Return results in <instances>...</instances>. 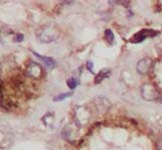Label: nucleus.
<instances>
[{
  "instance_id": "obj_4",
  "label": "nucleus",
  "mask_w": 162,
  "mask_h": 150,
  "mask_svg": "<svg viewBox=\"0 0 162 150\" xmlns=\"http://www.w3.org/2000/svg\"><path fill=\"white\" fill-rule=\"evenodd\" d=\"M35 53V52H33ZM35 55H37L36 53H35ZM38 57H40L41 59H44V62L46 64V66H49V67H53L54 66V64H55V62H54V60L53 59V58H49V57H45V56H39V55H37Z\"/></svg>"
},
{
  "instance_id": "obj_1",
  "label": "nucleus",
  "mask_w": 162,
  "mask_h": 150,
  "mask_svg": "<svg viewBox=\"0 0 162 150\" xmlns=\"http://www.w3.org/2000/svg\"><path fill=\"white\" fill-rule=\"evenodd\" d=\"M158 33H159L158 31H155V30L153 29H143L141 31L136 33L129 41L132 42V43H140V42H142L144 39H146L147 37H153L157 35Z\"/></svg>"
},
{
  "instance_id": "obj_2",
  "label": "nucleus",
  "mask_w": 162,
  "mask_h": 150,
  "mask_svg": "<svg viewBox=\"0 0 162 150\" xmlns=\"http://www.w3.org/2000/svg\"><path fill=\"white\" fill-rule=\"evenodd\" d=\"M33 71V74L31 75L32 77H39V75L41 74V68L40 66L36 63H31L30 65L28 66V71Z\"/></svg>"
},
{
  "instance_id": "obj_5",
  "label": "nucleus",
  "mask_w": 162,
  "mask_h": 150,
  "mask_svg": "<svg viewBox=\"0 0 162 150\" xmlns=\"http://www.w3.org/2000/svg\"><path fill=\"white\" fill-rule=\"evenodd\" d=\"M105 35H106V40H107L110 44H113L114 42V34L111 29H107L105 31Z\"/></svg>"
},
{
  "instance_id": "obj_8",
  "label": "nucleus",
  "mask_w": 162,
  "mask_h": 150,
  "mask_svg": "<svg viewBox=\"0 0 162 150\" xmlns=\"http://www.w3.org/2000/svg\"><path fill=\"white\" fill-rule=\"evenodd\" d=\"M23 40V35L22 34H17V35H16V37H15V41H22Z\"/></svg>"
},
{
  "instance_id": "obj_9",
  "label": "nucleus",
  "mask_w": 162,
  "mask_h": 150,
  "mask_svg": "<svg viewBox=\"0 0 162 150\" xmlns=\"http://www.w3.org/2000/svg\"><path fill=\"white\" fill-rule=\"evenodd\" d=\"M87 67H88V69H89V70H91V71H92V68H93V62H91V61L87 62Z\"/></svg>"
},
{
  "instance_id": "obj_7",
  "label": "nucleus",
  "mask_w": 162,
  "mask_h": 150,
  "mask_svg": "<svg viewBox=\"0 0 162 150\" xmlns=\"http://www.w3.org/2000/svg\"><path fill=\"white\" fill-rule=\"evenodd\" d=\"M67 84L71 89H75L76 87V81L75 80V78H71L67 81Z\"/></svg>"
},
{
  "instance_id": "obj_6",
  "label": "nucleus",
  "mask_w": 162,
  "mask_h": 150,
  "mask_svg": "<svg viewBox=\"0 0 162 150\" xmlns=\"http://www.w3.org/2000/svg\"><path fill=\"white\" fill-rule=\"evenodd\" d=\"M72 96V92H69V93H63V94H61V95H58L54 97V101H62L65 98L67 97H70Z\"/></svg>"
},
{
  "instance_id": "obj_3",
  "label": "nucleus",
  "mask_w": 162,
  "mask_h": 150,
  "mask_svg": "<svg viewBox=\"0 0 162 150\" xmlns=\"http://www.w3.org/2000/svg\"><path fill=\"white\" fill-rule=\"evenodd\" d=\"M109 74H110V70H109V69H104V70H102V71L100 72V73L96 76V78H95V83H96V84L101 83L102 81H103L105 78H107Z\"/></svg>"
}]
</instances>
